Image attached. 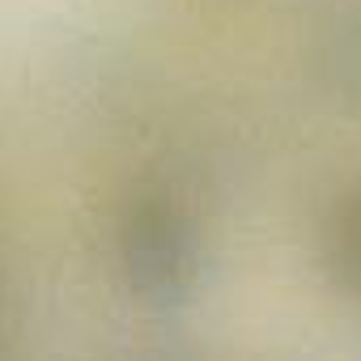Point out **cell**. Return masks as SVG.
Segmentation results:
<instances>
[{"label":"cell","mask_w":361,"mask_h":361,"mask_svg":"<svg viewBox=\"0 0 361 361\" xmlns=\"http://www.w3.org/2000/svg\"><path fill=\"white\" fill-rule=\"evenodd\" d=\"M123 264L132 272V285L149 298H170L188 285L192 268H196V251H192V230L178 221L170 209L149 204L128 221V247H123Z\"/></svg>","instance_id":"cell-1"},{"label":"cell","mask_w":361,"mask_h":361,"mask_svg":"<svg viewBox=\"0 0 361 361\" xmlns=\"http://www.w3.org/2000/svg\"><path fill=\"white\" fill-rule=\"evenodd\" d=\"M327 264L353 293H361V192L348 196L327 226Z\"/></svg>","instance_id":"cell-2"}]
</instances>
